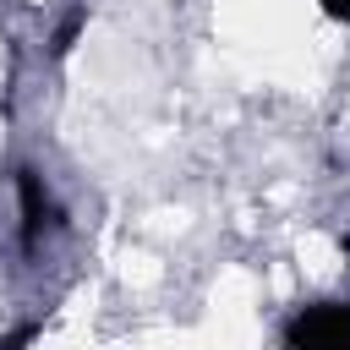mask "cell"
I'll return each mask as SVG.
<instances>
[{"label": "cell", "mask_w": 350, "mask_h": 350, "mask_svg": "<svg viewBox=\"0 0 350 350\" xmlns=\"http://www.w3.org/2000/svg\"><path fill=\"white\" fill-rule=\"evenodd\" d=\"M339 252H345V257H350V230H345V235H339Z\"/></svg>", "instance_id": "8992f818"}, {"label": "cell", "mask_w": 350, "mask_h": 350, "mask_svg": "<svg viewBox=\"0 0 350 350\" xmlns=\"http://www.w3.org/2000/svg\"><path fill=\"white\" fill-rule=\"evenodd\" d=\"M323 11H328L334 22H350V0H323Z\"/></svg>", "instance_id": "5b68a950"}, {"label": "cell", "mask_w": 350, "mask_h": 350, "mask_svg": "<svg viewBox=\"0 0 350 350\" xmlns=\"http://www.w3.org/2000/svg\"><path fill=\"white\" fill-rule=\"evenodd\" d=\"M16 197H22V246L33 252L38 246V230H44V186H38V170H16Z\"/></svg>", "instance_id": "7a4b0ae2"}, {"label": "cell", "mask_w": 350, "mask_h": 350, "mask_svg": "<svg viewBox=\"0 0 350 350\" xmlns=\"http://www.w3.org/2000/svg\"><path fill=\"white\" fill-rule=\"evenodd\" d=\"M290 350H350V306L317 301L290 317Z\"/></svg>", "instance_id": "6da1fadb"}, {"label": "cell", "mask_w": 350, "mask_h": 350, "mask_svg": "<svg viewBox=\"0 0 350 350\" xmlns=\"http://www.w3.org/2000/svg\"><path fill=\"white\" fill-rule=\"evenodd\" d=\"M38 334H44V323H22V328H11V334L0 339V350H27Z\"/></svg>", "instance_id": "277c9868"}, {"label": "cell", "mask_w": 350, "mask_h": 350, "mask_svg": "<svg viewBox=\"0 0 350 350\" xmlns=\"http://www.w3.org/2000/svg\"><path fill=\"white\" fill-rule=\"evenodd\" d=\"M82 22H88V11H82V5H77V11H66V16H60V27H55V44H49V49H55V55H71V44H77Z\"/></svg>", "instance_id": "3957f363"}]
</instances>
